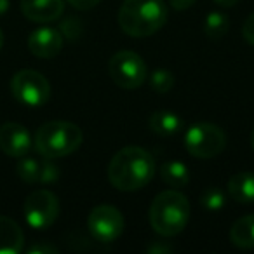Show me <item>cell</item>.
Instances as JSON below:
<instances>
[{"label": "cell", "mask_w": 254, "mask_h": 254, "mask_svg": "<svg viewBox=\"0 0 254 254\" xmlns=\"http://www.w3.org/2000/svg\"><path fill=\"white\" fill-rule=\"evenodd\" d=\"M9 9V0H0V16L5 14Z\"/></svg>", "instance_id": "cell-27"}, {"label": "cell", "mask_w": 254, "mask_h": 254, "mask_svg": "<svg viewBox=\"0 0 254 254\" xmlns=\"http://www.w3.org/2000/svg\"><path fill=\"white\" fill-rule=\"evenodd\" d=\"M251 146H253V150H254V131H253V134H251Z\"/></svg>", "instance_id": "cell-29"}, {"label": "cell", "mask_w": 254, "mask_h": 254, "mask_svg": "<svg viewBox=\"0 0 254 254\" xmlns=\"http://www.w3.org/2000/svg\"><path fill=\"white\" fill-rule=\"evenodd\" d=\"M160 178L169 187L183 188L190 181V171L180 160H169V162L162 164V167H160Z\"/></svg>", "instance_id": "cell-18"}, {"label": "cell", "mask_w": 254, "mask_h": 254, "mask_svg": "<svg viewBox=\"0 0 254 254\" xmlns=\"http://www.w3.org/2000/svg\"><path fill=\"white\" fill-rule=\"evenodd\" d=\"M195 2H197V0H169L171 7L176 9V11H187V9H190Z\"/></svg>", "instance_id": "cell-25"}, {"label": "cell", "mask_w": 254, "mask_h": 254, "mask_svg": "<svg viewBox=\"0 0 254 254\" xmlns=\"http://www.w3.org/2000/svg\"><path fill=\"white\" fill-rule=\"evenodd\" d=\"M190 219V202L181 191L159 193L150 207V225L159 235L174 237L185 230Z\"/></svg>", "instance_id": "cell-3"}, {"label": "cell", "mask_w": 254, "mask_h": 254, "mask_svg": "<svg viewBox=\"0 0 254 254\" xmlns=\"http://www.w3.org/2000/svg\"><path fill=\"white\" fill-rule=\"evenodd\" d=\"M18 176L25 183H51L58 180L60 173L58 167L49 162V159L39 160L33 157H19V162L16 166Z\"/></svg>", "instance_id": "cell-11"}, {"label": "cell", "mask_w": 254, "mask_h": 254, "mask_svg": "<svg viewBox=\"0 0 254 254\" xmlns=\"http://www.w3.org/2000/svg\"><path fill=\"white\" fill-rule=\"evenodd\" d=\"M61 47H63V35L49 26L33 30L28 37V49L37 58H44V60L54 58L56 54H60Z\"/></svg>", "instance_id": "cell-12"}, {"label": "cell", "mask_w": 254, "mask_h": 254, "mask_svg": "<svg viewBox=\"0 0 254 254\" xmlns=\"http://www.w3.org/2000/svg\"><path fill=\"white\" fill-rule=\"evenodd\" d=\"M230 240L240 249H254V214L242 216L230 228Z\"/></svg>", "instance_id": "cell-17"}, {"label": "cell", "mask_w": 254, "mask_h": 254, "mask_svg": "<svg viewBox=\"0 0 254 254\" xmlns=\"http://www.w3.org/2000/svg\"><path fill=\"white\" fill-rule=\"evenodd\" d=\"M2 46H4V32L0 28V49H2Z\"/></svg>", "instance_id": "cell-28"}, {"label": "cell", "mask_w": 254, "mask_h": 254, "mask_svg": "<svg viewBox=\"0 0 254 254\" xmlns=\"http://www.w3.org/2000/svg\"><path fill=\"white\" fill-rule=\"evenodd\" d=\"M30 254H56L58 249L54 246H49V244H35L28 249Z\"/></svg>", "instance_id": "cell-24"}, {"label": "cell", "mask_w": 254, "mask_h": 254, "mask_svg": "<svg viewBox=\"0 0 254 254\" xmlns=\"http://www.w3.org/2000/svg\"><path fill=\"white\" fill-rule=\"evenodd\" d=\"M226 134L221 127L211 122H198L185 132V148L195 159H214L225 150Z\"/></svg>", "instance_id": "cell-5"}, {"label": "cell", "mask_w": 254, "mask_h": 254, "mask_svg": "<svg viewBox=\"0 0 254 254\" xmlns=\"http://www.w3.org/2000/svg\"><path fill=\"white\" fill-rule=\"evenodd\" d=\"M108 71L112 80L122 89H138L146 78V64L134 51H119L113 54Z\"/></svg>", "instance_id": "cell-6"}, {"label": "cell", "mask_w": 254, "mask_h": 254, "mask_svg": "<svg viewBox=\"0 0 254 254\" xmlns=\"http://www.w3.org/2000/svg\"><path fill=\"white\" fill-rule=\"evenodd\" d=\"M117 19L126 35L143 39L166 25L167 5L164 0H124Z\"/></svg>", "instance_id": "cell-2"}, {"label": "cell", "mask_w": 254, "mask_h": 254, "mask_svg": "<svg viewBox=\"0 0 254 254\" xmlns=\"http://www.w3.org/2000/svg\"><path fill=\"white\" fill-rule=\"evenodd\" d=\"M11 91L26 106H42L51 98L49 80L35 70H19L11 80Z\"/></svg>", "instance_id": "cell-7"}, {"label": "cell", "mask_w": 254, "mask_h": 254, "mask_svg": "<svg viewBox=\"0 0 254 254\" xmlns=\"http://www.w3.org/2000/svg\"><path fill=\"white\" fill-rule=\"evenodd\" d=\"M60 216V200L49 190H37L25 200V219L32 228L46 230Z\"/></svg>", "instance_id": "cell-8"}, {"label": "cell", "mask_w": 254, "mask_h": 254, "mask_svg": "<svg viewBox=\"0 0 254 254\" xmlns=\"http://www.w3.org/2000/svg\"><path fill=\"white\" fill-rule=\"evenodd\" d=\"M242 37L247 40V44L254 46V12L251 16H247L246 21L242 25Z\"/></svg>", "instance_id": "cell-22"}, {"label": "cell", "mask_w": 254, "mask_h": 254, "mask_svg": "<svg viewBox=\"0 0 254 254\" xmlns=\"http://www.w3.org/2000/svg\"><path fill=\"white\" fill-rule=\"evenodd\" d=\"M230 30V19L226 14L219 11H212L207 14L204 23V33L211 40H219L228 33Z\"/></svg>", "instance_id": "cell-19"}, {"label": "cell", "mask_w": 254, "mask_h": 254, "mask_svg": "<svg viewBox=\"0 0 254 254\" xmlns=\"http://www.w3.org/2000/svg\"><path fill=\"white\" fill-rule=\"evenodd\" d=\"M148 126L155 134L173 136V134H176V132H180V129L183 127V120L174 112L160 110V112H153L152 115H150Z\"/></svg>", "instance_id": "cell-16"}, {"label": "cell", "mask_w": 254, "mask_h": 254, "mask_svg": "<svg viewBox=\"0 0 254 254\" xmlns=\"http://www.w3.org/2000/svg\"><path fill=\"white\" fill-rule=\"evenodd\" d=\"M150 85L155 92L159 94H166L171 89L174 87V75L171 73L169 70H164V68H159L152 73L150 77Z\"/></svg>", "instance_id": "cell-20"}, {"label": "cell", "mask_w": 254, "mask_h": 254, "mask_svg": "<svg viewBox=\"0 0 254 254\" xmlns=\"http://www.w3.org/2000/svg\"><path fill=\"white\" fill-rule=\"evenodd\" d=\"M84 141L80 127L66 120H53L40 126L35 132L33 146L44 159H61L80 148Z\"/></svg>", "instance_id": "cell-4"}, {"label": "cell", "mask_w": 254, "mask_h": 254, "mask_svg": "<svg viewBox=\"0 0 254 254\" xmlns=\"http://www.w3.org/2000/svg\"><path fill=\"white\" fill-rule=\"evenodd\" d=\"M87 226L98 242H113L124 232V216L113 205H98L89 212Z\"/></svg>", "instance_id": "cell-9"}, {"label": "cell", "mask_w": 254, "mask_h": 254, "mask_svg": "<svg viewBox=\"0 0 254 254\" xmlns=\"http://www.w3.org/2000/svg\"><path fill=\"white\" fill-rule=\"evenodd\" d=\"M25 246L23 230L14 219L0 216V254H19Z\"/></svg>", "instance_id": "cell-14"}, {"label": "cell", "mask_w": 254, "mask_h": 254, "mask_svg": "<svg viewBox=\"0 0 254 254\" xmlns=\"http://www.w3.org/2000/svg\"><path fill=\"white\" fill-rule=\"evenodd\" d=\"M228 195L239 204H254V173L242 171L230 178Z\"/></svg>", "instance_id": "cell-15"}, {"label": "cell", "mask_w": 254, "mask_h": 254, "mask_svg": "<svg viewBox=\"0 0 254 254\" xmlns=\"http://www.w3.org/2000/svg\"><path fill=\"white\" fill-rule=\"evenodd\" d=\"M200 204L204 205V209H207V211L216 212V211H219V209H223V205H225V195H223V191L219 190L218 187H209L202 191Z\"/></svg>", "instance_id": "cell-21"}, {"label": "cell", "mask_w": 254, "mask_h": 254, "mask_svg": "<svg viewBox=\"0 0 254 254\" xmlns=\"http://www.w3.org/2000/svg\"><path fill=\"white\" fill-rule=\"evenodd\" d=\"M99 2H101V0H68V4H70L71 7L78 9V11H91Z\"/></svg>", "instance_id": "cell-23"}, {"label": "cell", "mask_w": 254, "mask_h": 254, "mask_svg": "<svg viewBox=\"0 0 254 254\" xmlns=\"http://www.w3.org/2000/svg\"><path fill=\"white\" fill-rule=\"evenodd\" d=\"M32 136L25 126L16 122H5L0 126V150L5 155L14 159L25 157L32 150Z\"/></svg>", "instance_id": "cell-10"}, {"label": "cell", "mask_w": 254, "mask_h": 254, "mask_svg": "<svg viewBox=\"0 0 254 254\" xmlns=\"http://www.w3.org/2000/svg\"><path fill=\"white\" fill-rule=\"evenodd\" d=\"M21 12L33 23H51L64 12V0H21Z\"/></svg>", "instance_id": "cell-13"}, {"label": "cell", "mask_w": 254, "mask_h": 254, "mask_svg": "<svg viewBox=\"0 0 254 254\" xmlns=\"http://www.w3.org/2000/svg\"><path fill=\"white\" fill-rule=\"evenodd\" d=\"M155 159L141 146H126L112 157L108 164V180L113 188L134 191L146 187L155 176Z\"/></svg>", "instance_id": "cell-1"}, {"label": "cell", "mask_w": 254, "mask_h": 254, "mask_svg": "<svg viewBox=\"0 0 254 254\" xmlns=\"http://www.w3.org/2000/svg\"><path fill=\"white\" fill-rule=\"evenodd\" d=\"M216 4L219 5V7H225V9H228V7H233V5L239 2V0H214Z\"/></svg>", "instance_id": "cell-26"}]
</instances>
